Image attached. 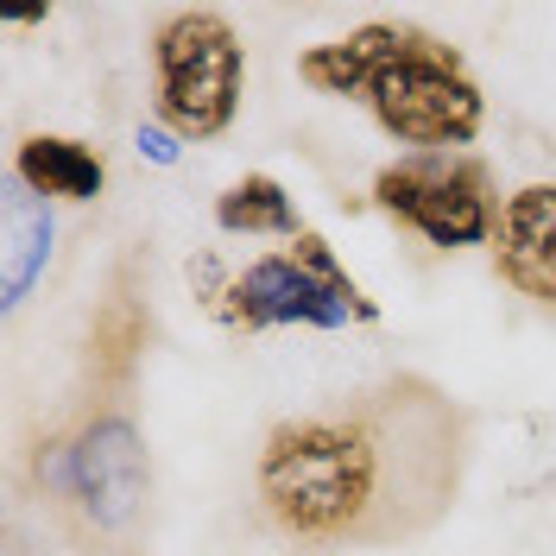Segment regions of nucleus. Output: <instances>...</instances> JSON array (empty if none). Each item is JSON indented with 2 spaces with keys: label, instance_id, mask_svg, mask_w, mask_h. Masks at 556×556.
I'll return each instance as SVG.
<instances>
[{
  "label": "nucleus",
  "instance_id": "obj_1",
  "mask_svg": "<svg viewBox=\"0 0 556 556\" xmlns=\"http://www.w3.org/2000/svg\"><path fill=\"white\" fill-rule=\"evenodd\" d=\"M468 468V412L392 374L323 412L285 417L253 468L260 519L298 551H386L443 519Z\"/></svg>",
  "mask_w": 556,
  "mask_h": 556
},
{
  "label": "nucleus",
  "instance_id": "obj_2",
  "mask_svg": "<svg viewBox=\"0 0 556 556\" xmlns=\"http://www.w3.org/2000/svg\"><path fill=\"white\" fill-rule=\"evenodd\" d=\"M316 96L367 102L380 134L417 152H468L486 127V96L462 51L417 26H361L298 58Z\"/></svg>",
  "mask_w": 556,
  "mask_h": 556
},
{
  "label": "nucleus",
  "instance_id": "obj_3",
  "mask_svg": "<svg viewBox=\"0 0 556 556\" xmlns=\"http://www.w3.org/2000/svg\"><path fill=\"white\" fill-rule=\"evenodd\" d=\"M152 108L177 139H215L241 114V33L222 7H177L152 38Z\"/></svg>",
  "mask_w": 556,
  "mask_h": 556
},
{
  "label": "nucleus",
  "instance_id": "obj_4",
  "mask_svg": "<svg viewBox=\"0 0 556 556\" xmlns=\"http://www.w3.org/2000/svg\"><path fill=\"white\" fill-rule=\"evenodd\" d=\"M228 329H278V323H311V329H348V323H374L380 304L361 298V285L348 278L336 247L316 228H304L285 253H266L228 278V298L215 304Z\"/></svg>",
  "mask_w": 556,
  "mask_h": 556
},
{
  "label": "nucleus",
  "instance_id": "obj_5",
  "mask_svg": "<svg viewBox=\"0 0 556 556\" xmlns=\"http://www.w3.org/2000/svg\"><path fill=\"white\" fill-rule=\"evenodd\" d=\"M374 208L392 215L405 235H417L437 253H462V247H493L500 228V197H493V172L475 152H412L399 165L374 177Z\"/></svg>",
  "mask_w": 556,
  "mask_h": 556
},
{
  "label": "nucleus",
  "instance_id": "obj_6",
  "mask_svg": "<svg viewBox=\"0 0 556 556\" xmlns=\"http://www.w3.org/2000/svg\"><path fill=\"white\" fill-rule=\"evenodd\" d=\"M51 481L64 500H76L96 531L108 525H127L146 500V450H139L134 424L127 417H96L76 443L58 450Z\"/></svg>",
  "mask_w": 556,
  "mask_h": 556
},
{
  "label": "nucleus",
  "instance_id": "obj_7",
  "mask_svg": "<svg viewBox=\"0 0 556 556\" xmlns=\"http://www.w3.org/2000/svg\"><path fill=\"white\" fill-rule=\"evenodd\" d=\"M493 273L525 304L556 316V184H525L506 197L493 228Z\"/></svg>",
  "mask_w": 556,
  "mask_h": 556
},
{
  "label": "nucleus",
  "instance_id": "obj_8",
  "mask_svg": "<svg viewBox=\"0 0 556 556\" xmlns=\"http://www.w3.org/2000/svg\"><path fill=\"white\" fill-rule=\"evenodd\" d=\"M13 177H20V190L26 197H58V203H89V197H102L108 184V159L96 146H83V139H64V134H33L20 139V152H13Z\"/></svg>",
  "mask_w": 556,
  "mask_h": 556
},
{
  "label": "nucleus",
  "instance_id": "obj_9",
  "mask_svg": "<svg viewBox=\"0 0 556 556\" xmlns=\"http://www.w3.org/2000/svg\"><path fill=\"white\" fill-rule=\"evenodd\" d=\"M146 342H152V311L127 285H114L102 298V311H96V323H89V374L102 386H127Z\"/></svg>",
  "mask_w": 556,
  "mask_h": 556
},
{
  "label": "nucleus",
  "instance_id": "obj_10",
  "mask_svg": "<svg viewBox=\"0 0 556 556\" xmlns=\"http://www.w3.org/2000/svg\"><path fill=\"white\" fill-rule=\"evenodd\" d=\"M215 228L222 235H278V241H298L304 222H298V203L285 197V184L266 172L235 177L222 197H215Z\"/></svg>",
  "mask_w": 556,
  "mask_h": 556
},
{
  "label": "nucleus",
  "instance_id": "obj_11",
  "mask_svg": "<svg viewBox=\"0 0 556 556\" xmlns=\"http://www.w3.org/2000/svg\"><path fill=\"white\" fill-rule=\"evenodd\" d=\"M0 228H7V311H20L26 285L38 278L45 253H51V215H45L38 197H13Z\"/></svg>",
  "mask_w": 556,
  "mask_h": 556
},
{
  "label": "nucleus",
  "instance_id": "obj_12",
  "mask_svg": "<svg viewBox=\"0 0 556 556\" xmlns=\"http://www.w3.org/2000/svg\"><path fill=\"white\" fill-rule=\"evenodd\" d=\"M139 152L152 165H177V134L172 127H139Z\"/></svg>",
  "mask_w": 556,
  "mask_h": 556
}]
</instances>
